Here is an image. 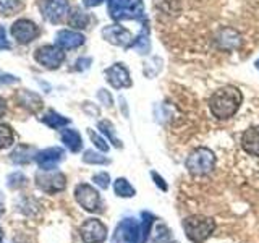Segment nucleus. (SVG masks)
<instances>
[{
	"instance_id": "5701e85b",
	"label": "nucleus",
	"mask_w": 259,
	"mask_h": 243,
	"mask_svg": "<svg viewBox=\"0 0 259 243\" xmlns=\"http://www.w3.org/2000/svg\"><path fill=\"white\" fill-rule=\"evenodd\" d=\"M32 152H34V149L31 148V146H16L15 151L10 154V159L13 162H16V164H26V162L31 160V156H32Z\"/></svg>"
},
{
	"instance_id": "0eeeda50",
	"label": "nucleus",
	"mask_w": 259,
	"mask_h": 243,
	"mask_svg": "<svg viewBox=\"0 0 259 243\" xmlns=\"http://www.w3.org/2000/svg\"><path fill=\"white\" fill-rule=\"evenodd\" d=\"M34 59L49 70H57L65 62V51L59 46H40L36 49Z\"/></svg>"
},
{
	"instance_id": "bb28decb",
	"label": "nucleus",
	"mask_w": 259,
	"mask_h": 243,
	"mask_svg": "<svg viewBox=\"0 0 259 243\" xmlns=\"http://www.w3.org/2000/svg\"><path fill=\"white\" fill-rule=\"evenodd\" d=\"M132 47H135L136 51H140V54H148V51H149V47H151V44H149V37H148V34L143 31L140 36H138L135 40H133V44H132Z\"/></svg>"
},
{
	"instance_id": "c9c22d12",
	"label": "nucleus",
	"mask_w": 259,
	"mask_h": 243,
	"mask_svg": "<svg viewBox=\"0 0 259 243\" xmlns=\"http://www.w3.org/2000/svg\"><path fill=\"white\" fill-rule=\"evenodd\" d=\"M84 7L93 8V7H99L101 4H104V0H83Z\"/></svg>"
},
{
	"instance_id": "f03ea898",
	"label": "nucleus",
	"mask_w": 259,
	"mask_h": 243,
	"mask_svg": "<svg viewBox=\"0 0 259 243\" xmlns=\"http://www.w3.org/2000/svg\"><path fill=\"white\" fill-rule=\"evenodd\" d=\"M183 230L193 243H204L215 230V222L212 217L194 214L183 221Z\"/></svg>"
},
{
	"instance_id": "f704fd0d",
	"label": "nucleus",
	"mask_w": 259,
	"mask_h": 243,
	"mask_svg": "<svg viewBox=\"0 0 259 243\" xmlns=\"http://www.w3.org/2000/svg\"><path fill=\"white\" fill-rule=\"evenodd\" d=\"M91 65V59H79L76 62V70H86Z\"/></svg>"
},
{
	"instance_id": "a19ab883",
	"label": "nucleus",
	"mask_w": 259,
	"mask_h": 243,
	"mask_svg": "<svg viewBox=\"0 0 259 243\" xmlns=\"http://www.w3.org/2000/svg\"><path fill=\"white\" fill-rule=\"evenodd\" d=\"M2 213H4V211H2V205H0V216H2Z\"/></svg>"
},
{
	"instance_id": "ea45409f",
	"label": "nucleus",
	"mask_w": 259,
	"mask_h": 243,
	"mask_svg": "<svg viewBox=\"0 0 259 243\" xmlns=\"http://www.w3.org/2000/svg\"><path fill=\"white\" fill-rule=\"evenodd\" d=\"M254 65H256V68H257V70H259V59H257V60H256V63H254Z\"/></svg>"
},
{
	"instance_id": "412c9836",
	"label": "nucleus",
	"mask_w": 259,
	"mask_h": 243,
	"mask_svg": "<svg viewBox=\"0 0 259 243\" xmlns=\"http://www.w3.org/2000/svg\"><path fill=\"white\" fill-rule=\"evenodd\" d=\"M113 190H115V194L120 198H133L136 194V190L132 186L126 178H117L115 182H113Z\"/></svg>"
},
{
	"instance_id": "ddd939ff",
	"label": "nucleus",
	"mask_w": 259,
	"mask_h": 243,
	"mask_svg": "<svg viewBox=\"0 0 259 243\" xmlns=\"http://www.w3.org/2000/svg\"><path fill=\"white\" fill-rule=\"evenodd\" d=\"M115 240L125 243H141V224L136 219H125L117 227Z\"/></svg>"
},
{
	"instance_id": "f3484780",
	"label": "nucleus",
	"mask_w": 259,
	"mask_h": 243,
	"mask_svg": "<svg viewBox=\"0 0 259 243\" xmlns=\"http://www.w3.org/2000/svg\"><path fill=\"white\" fill-rule=\"evenodd\" d=\"M16 99L18 102L23 105V107H26L29 112H37L42 109V99L32 91H28V89H21V91L16 94Z\"/></svg>"
},
{
	"instance_id": "dca6fc26",
	"label": "nucleus",
	"mask_w": 259,
	"mask_h": 243,
	"mask_svg": "<svg viewBox=\"0 0 259 243\" xmlns=\"http://www.w3.org/2000/svg\"><path fill=\"white\" fill-rule=\"evenodd\" d=\"M241 148L249 156L259 157V125L248 128L241 136Z\"/></svg>"
},
{
	"instance_id": "4468645a",
	"label": "nucleus",
	"mask_w": 259,
	"mask_h": 243,
	"mask_svg": "<svg viewBox=\"0 0 259 243\" xmlns=\"http://www.w3.org/2000/svg\"><path fill=\"white\" fill-rule=\"evenodd\" d=\"M65 156L62 148H47L36 154V162L40 170H54L60 164V160Z\"/></svg>"
},
{
	"instance_id": "72a5a7b5",
	"label": "nucleus",
	"mask_w": 259,
	"mask_h": 243,
	"mask_svg": "<svg viewBox=\"0 0 259 243\" xmlns=\"http://www.w3.org/2000/svg\"><path fill=\"white\" fill-rule=\"evenodd\" d=\"M20 78H16L13 75H2L0 76V86H4V85H13V83H18Z\"/></svg>"
},
{
	"instance_id": "4c0bfd02",
	"label": "nucleus",
	"mask_w": 259,
	"mask_h": 243,
	"mask_svg": "<svg viewBox=\"0 0 259 243\" xmlns=\"http://www.w3.org/2000/svg\"><path fill=\"white\" fill-rule=\"evenodd\" d=\"M83 107H84V110L88 112V104H86V102H84ZM91 113H93V115H99V109H97V107H93V109H91Z\"/></svg>"
},
{
	"instance_id": "9d476101",
	"label": "nucleus",
	"mask_w": 259,
	"mask_h": 243,
	"mask_svg": "<svg viewBox=\"0 0 259 243\" xmlns=\"http://www.w3.org/2000/svg\"><path fill=\"white\" fill-rule=\"evenodd\" d=\"M40 34L39 26L31 20H16L12 24V36L16 39V43L20 44H29Z\"/></svg>"
},
{
	"instance_id": "aec40b11",
	"label": "nucleus",
	"mask_w": 259,
	"mask_h": 243,
	"mask_svg": "<svg viewBox=\"0 0 259 243\" xmlns=\"http://www.w3.org/2000/svg\"><path fill=\"white\" fill-rule=\"evenodd\" d=\"M68 24L75 29H84L89 24V15L84 13L83 10H79V8H75L68 15Z\"/></svg>"
},
{
	"instance_id": "7ed1b4c3",
	"label": "nucleus",
	"mask_w": 259,
	"mask_h": 243,
	"mask_svg": "<svg viewBox=\"0 0 259 243\" xmlns=\"http://www.w3.org/2000/svg\"><path fill=\"white\" fill-rule=\"evenodd\" d=\"M185 167L194 177L207 175L212 172L215 167V154L209 148L201 146V148L193 149L188 154V157L185 160Z\"/></svg>"
},
{
	"instance_id": "4be33fe9",
	"label": "nucleus",
	"mask_w": 259,
	"mask_h": 243,
	"mask_svg": "<svg viewBox=\"0 0 259 243\" xmlns=\"http://www.w3.org/2000/svg\"><path fill=\"white\" fill-rule=\"evenodd\" d=\"M97 128L101 130L102 135L107 136V140L113 146H115V148H121V146H123V144H121V141L115 136V127L112 125V122H109V120H101L99 124H97Z\"/></svg>"
},
{
	"instance_id": "79ce46f5",
	"label": "nucleus",
	"mask_w": 259,
	"mask_h": 243,
	"mask_svg": "<svg viewBox=\"0 0 259 243\" xmlns=\"http://www.w3.org/2000/svg\"><path fill=\"white\" fill-rule=\"evenodd\" d=\"M0 243H2V241H0Z\"/></svg>"
},
{
	"instance_id": "a211bd4d",
	"label": "nucleus",
	"mask_w": 259,
	"mask_h": 243,
	"mask_svg": "<svg viewBox=\"0 0 259 243\" xmlns=\"http://www.w3.org/2000/svg\"><path fill=\"white\" fill-rule=\"evenodd\" d=\"M60 138H62V143L67 146L71 152H78V151H81V148H83V138H81V135L76 132V130L65 128V130H62Z\"/></svg>"
},
{
	"instance_id": "c85d7f7f",
	"label": "nucleus",
	"mask_w": 259,
	"mask_h": 243,
	"mask_svg": "<svg viewBox=\"0 0 259 243\" xmlns=\"http://www.w3.org/2000/svg\"><path fill=\"white\" fill-rule=\"evenodd\" d=\"M93 182L99 186V188L102 190H107L109 188V185H110V175L107 172H99V174H96L93 177Z\"/></svg>"
},
{
	"instance_id": "a878e982",
	"label": "nucleus",
	"mask_w": 259,
	"mask_h": 243,
	"mask_svg": "<svg viewBox=\"0 0 259 243\" xmlns=\"http://www.w3.org/2000/svg\"><path fill=\"white\" fill-rule=\"evenodd\" d=\"M21 7H23V4L20 0H0V12H2V15H5V16L21 10Z\"/></svg>"
},
{
	"instance_id": "6ab92c4d",
	"label": "nucleus",
	"mask_w": 259,
	"mask_h": 243,
	"mask_svg": "<svg viewBox=\"0 0 259 243\" xmlns=\"http://www.w3.org/2000/svg\"><path fill=\"white\" fill-rule=\"evenodd\" d=\"M40 122H42V124H46L49 128L60 130V128H65V127L70 124V118L60 115V113L55 112V110H49L44 117H40Z\"/></svg>"
},
{
	"instance_id": "e433bc0d",
	"label": "nucleus",
	"mask_w": 259,
	"mask_h": 243,
	"mask_svg": "<svg viewBox=\"0 0 259 243\" xmlns=\"http://www.w3.org/2000/svg\"><path fill=\"white\" fill-rule=\"evenodd\" d=\"M7 112V101L4 97H0V117H4Z\"/></svg>"
},
{
	"instance_id": "473e14b6",
	"label": "nucleus",
	"mask_w": 259,
	"mask_h": 243,
	"mask_svg": "<svg viewBox=\"0 0 259 243\" xmlns=\"http://www.w3.org/2000/svg\"><path fill=\"white\" fill-rule=\"evenodd\" d=\"M12 46L10 43H8V39H7V34H5V28L4 26H0V51H8Z\"/></svg>"
},
{
	"instance_id": "2f4dec72",
	"label": "nucleus",
	"mask_w": 259,
	"mask_h": 243,
	"mask_svg": "<svg viewBox=\"0 0 259 243\" xmlns=\"http://www.w3.org/2000/svg\"><path fill=\"white\" fill-rule=\"evenodd\" d=\"M151 177H152L154 183H156L162 191H167V190H168V185L165 183V180H164V178H162L157 172H151Z\"/></svg>"
},
{
	"instance_id": "39448f33",
	"label": "nucleus",
	"mask_w": 259,
	"mask_h": 243,
	"mask_svg": "<svg viewBox=\"0 0 259 243\" xmlns=\"http://www.w3.org/2000/svg\"><path fill=\"white\" fill-rule=\"evenodd\" d=\"M75 198L78 201V205L83 208L88 213H99L102 208L101 194L94 186L88 183H79L75 188Z\"/></svg>"
},
{
	"instance_id": "f8f14e48",
	"label": "nucleus",
	"mask_w": 259,
	"mask_h": 243,
	"mask_svg": "<svg viewBox=\"0 0 259 243\" xmlns=\"http://www.w3.org/2000/svg\"><path fill=\"white\" fill-rule=\"evenodd\" d=\"M105 79L109 81V85L115 89L130 88L133 85L130 71L123 63H113L112 67L105 70Z\"/></svg>"
},
{
	"instance_id": "20e7f679",
	"label": "nucleus",
	"mask_w": 259,
	"mask_h": 243,
	"mask_svg": "<svg viewBox=\"0 0 259 243\" xmlns=\"http://www.w3.org/2000/svg\"><path fill=\"white\" fill-rule=\"evenodd\" d=\"M107 10L112 20H143L144 4L143 0H107Z\"/></svg>"
},
{
	"instance_id": "9b49d317",
	"label": "nucleus",
	"mask_w": 259,
	"mask_h": 243,
	"mask_svg": "<svg viewBox=\"0 0 259 243\" xmlns=\"http://www.w3.org/2000/svg\"><path fill=\"white\" fill-rule=\"evenodd\" d=\"M102 37L107 40L109 44L123 47V49L132 47L133 40H135L132 32H130L126 28L120 26V24H109V26H105L102 29Z\"/></svg>"
},
{
	"instance_id": "1a4fd4ad",
	"label": "nucleus",
	"mask_w": 259,
	"mask_h": 243,
	"mask_svg": "<svg viewBox=\"0 0 259 243\" xmlns=\"http://www.w3.org/2000/svg\"><path fill=\"white\" fill-rule=\"evenodd\" d=\"M79 235L84 243H104L107 240V227L99 219H88L79 227Z\"/></svg>"
},
{
	"instance_id": "cd10ccee",
	"label": "nucleus",
	"mask_w": 259,
	"mask_h": 243,
	"mask_svg": "<svg viewBox=\"0 0 259 243\" xmlns=\"http://www.w3.org/2000/svg\"><path fill=\"white\" fill-rule=\"evenodd\" d=\"M88 135H89V138H91V141L94 143V146H96L97 149H101L102 152H107V151H109V144H107V141H105L101 135H97V133L94 132V130H88Z\"/></svg>"
},
{
	"instance_id": "393cba45",
	"label": "nucleus",
	"mask_w": 259,
	"mask_h": 243,
	"mask_svg": "<svg viewBox=\"0 0 259 243\" xmlns=\"http://www.w3.org/2000/svg\"><path fill=\"white\" fill-rule=\"evenodd\" d=\"M15 141V135H13V130L5 125V124H0V149H7L10 148Z\"/></svg>"
},
{
	"instance_id": "423d86ee",
	"label": "nucleus",
	"mask_w": 259,
	"mask_h": 243,
	"mask_svg": "<svg viewBox=\"0 0 259 243\" xmlns=\"http://www.w3.org/2000/svg\"><path fill=\"white\" fill-rule=\"evenodd\" d=\"M39 10L42 18L49 23H60L70 12L68 0H40Z\"/></svg>"
},
{
	"instance_id": "7c9ffc66",
	"label": "nucleus",
	"mask_w": 259,
	"mask_h": 243,
	"mask_svg": "<svg viewBox=\"0 0 259 243\" xmlns=\"http://www.w3.org/2000/svg\"><path fill=\"white\" fill-rule=\"evenodd\" d=\"M97 97L107 105V107H112L113 105V99H112V96H110V93L109 91H105V89H99V93H97Z\"/></svg>"
},
{
	"instance_id": "f257e3e1",
	"label": "nucleus",
	"mask_w": 259,
	"mask_h": 243,
	"mask_svg": "<svg viewBox=\"0 0 259 243\" xmlns=\"http://www.w3.org/2000/svg\"><path fill=\"white\" fill-rule=\"evenodd\" d=\"M243 102V94L237 86L227 85L215 89L209 99L210 113L219 120L232 118Z\"/></svg>"
},
{
	"instance_id": "6e6552de",
	"label": "nucleus",
	"mask_w": 259,
	"mask_h": 243,
	"mask_svg": "<svg viewBox=\"0 0 259 243\" xmlns=\"http://www.w3.org/2000/svg\"><path fill=\"white\" fill-rule=\"evenodd\" d=\"M36 185L46 193H59L67 186V177L62 172H52V170H42L36 175Z\"/></svg>"
},
{
	"instance_id": "2eb2a0df",
	"label": "nucleus",
	"mask_w": 259,
	"mask_h": 243,
	"mask_svg": "<svg viewBox=\"0 0 259 243\" xmlns=\"http://www.w3.org/2000/svg\"><path fill=\"white\" fill-rule=\"evenodd\" d=\"M55 40H57V46L62 47L63 51L65 49H78L84 44L86 37L81 34L78 31H71V29H62L57 32L55 36Z\"/></svg>"
},
{
	"instance_id": "c756f323",
	"label": "nucleus",
	"mask_w": 259,
	"mask_h": 243,
	"mask_svg": "<svg viewBox=\"0 0 259 243\" xmlns=\"http://www.w3.org/2000/svg\"><path fill=\"white\" fill-rule=\"evenodd\" d=\"M24 183H26V177L20 172H15L8 177V186H10V188H20Z\"/></svg>"
},
{
	"instance_id": "b1692460",
	"label": "nucleus",
	"mask_w": 259,
	"mask_h": 243,
	"mask_svg": "<svg viewBox=\"0 0 259 243\" xmlns=\"http://www.w3.org/2000/svg\"><path fill=\"white\" fill-rule=\"evenodd\" d=\"M83 162H84V164H91V166H107L110 160L105 156H102L101 152L88 149L83 154Z\"/></svg>"
},
{
	"instance_id": "58836bf2",
	"label": "nucleus",
	"mask_w": 259,
	"mask_h": 243,
	"mask_svg": "<svg viewBox=\"0 0 259 243\" xmlns=\"http://www.w3.org/2000/svg\"><path fill=\"white\" fill-rule=\"evenodd\" d=\"M2 238H4V230L0 229V241H2Z\"/></svg>"
}]
</instances>
